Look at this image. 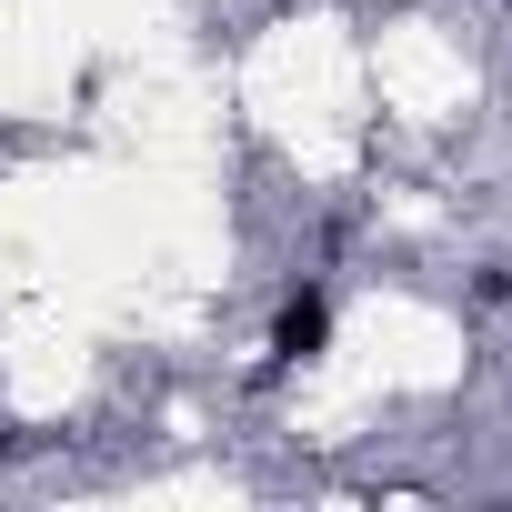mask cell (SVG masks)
Listing matches in <instances>:
<instances>
[{"label": "cell", "instance_id": "1", "mask_svg": "<svg viewBox=\"0 0 512 512\" xmlns=\"http://www.w3.org/2000/svg\"><path fill=\"white\" fill-rule=\"evenodd\" d=\"M312 342H322V302H292L282 312V352H312Z\"/></svg>", "mask_w": 512, "mask_h": 512}]
</instances>
